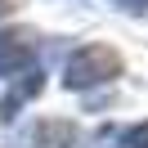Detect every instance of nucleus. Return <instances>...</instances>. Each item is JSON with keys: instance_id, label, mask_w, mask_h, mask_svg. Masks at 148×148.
<instances>
[{"instance_id": "f257e3e1", "label": "nucleus", "mask_w": 148, "mask_h": 148, "mask_svg": "<svg viewBox=\"0 0 148 148\" xmlns=\"http://www.w3.org/2000/svg\"><path fill=\"white\" fill-rule=\"evenodd\" d=\"M121 76V54L112 45H81L72 58H67V90H90V85L117 81Z\"/></svg>"}, {"instance_id": "f03ea898", "label": "nucleus", "mask_w": 148, "mask_h": 148, "mask_svg": "<svg viewBox=\"0 0 148 148\" xmlns=\"http://www.w3.org/2000/svg\"><path fill=\"white\" fill-rule=\"evenodd\" d=\"M36 63V32H5L0 36V76H23Z\"/></svg>"}, {"instance_id": "7ed1b4c3", "label": "nucleus", "mask_w": 148, "mask_h": 148, "mask_svg": "<svg viewBox=\"0 0 148 148\" xmlns=\"http://www.w3.org/2000/svg\"><path fill=\"white\" fill-rule=\"evenodd\" d=\"M40 85H45V76H40V67H32V72H23V81L14 85L9 94H5V103H0V117H14V112H18L23 103L32 99V94H40Z\"/></svg>"}, {"instance_id": "20e7f679", "label": "nucleus", "mask_w": 148, "mask_h": 148, "mask_svg": "<svg viewBox=\"0 0 148 148\" xmlns=\"http://www.w3.org/2000/svg\"><path fill=\"white\" fill-rule=\"evenodd\" d=\"M36 139H40V148H72V139H76V130L67 126V121H40V130H36Z\"/></svg>"}, {"instance_id": "39448f33", "label": "nucleus", "mask_w": 148, "mask_h": 148, "mask_svg": "<svg viewBox=\"0 0 148 148\" xmlns=\"http://www.w3.org/2000/svg\"><path fill=\"white\" fill-rule=\"evenodd\" d=\"M126 148H148V121H144V126H130V130H126Z\"/></svg>"}, {"instance_id": "423d86ee", "label": "nucleus", "mask_w": 148, "mask_h": 148, "mask_svg": "<svg viewBox=\"0 0 148 148\" xmlns=\"http://www.w3.org/2000/svg\"><path fill=\"white\" fill-rule=\"evenodd\" d=\"M14 9H23V0H0V18H9Z\"/></svg>"}, {"instance_id": "0eeeda50", "label": "nucleus", "mask_w": 148, "mask_h": 148, "mask_svg": "<svg viewBox=\"0 0 148 148\" xmlns=\"http://www.w3.org/2000/svg\"><path fill=\"white\" fill-rule=\"evenodd\" d=\"M117 5H126V9H148V0H117Z\"/></svg>"}]
</instances>
